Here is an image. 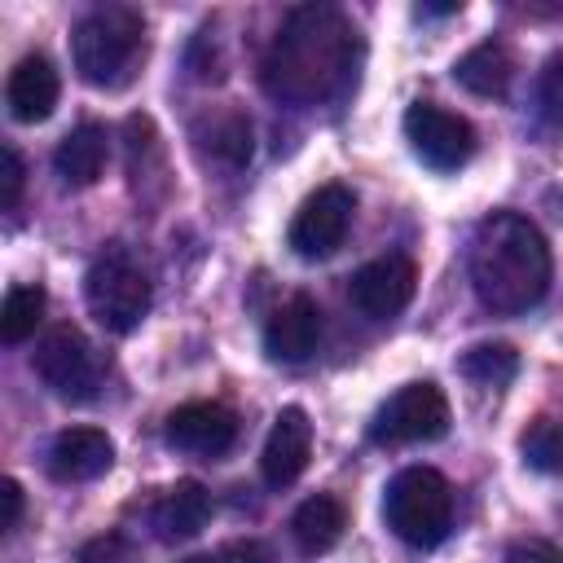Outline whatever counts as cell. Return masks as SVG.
<instances>
[{
  "label": "cell",
  "instance_id": "obj_12",
  "mask_svg": "<svg viewBox=\"0 0 563 563\" xmlns=\"http://www.w3.org/2000/svg\"><path fill=\"white\" fill-rule=\"evenodd\" d=\"M308 457H312V422L299 405H286L273 418V431L264 440L260 475H264L268 488H286L308 471Z\"/></svg>",
  "mask_w": 563,
  "mask_h": 563
},
{
  "label": "cell",
  "instance_id": "obj_23",
  "mask_svg": "<svg viewBox=\"0 0 563 563\" xmlns=\"http://www.w3.org/2000/svg\"><path fill=\"white\" fill-rule=\"evenodd\" d=\"M207 145L220 163L229 167H242L251 158V119L238 114V110H224L211 119V132H207Z\"/></svg>",
  "mask_w": 563,
  "mask_h": 563
},
{
  "label": "cell",
  "instance_id": "obj_14",
  "mask_svg": "<svg viewBox=\"0 0 563 563\" xmlns=\"http://www.w3.org/2000/svg\"><path fill=\"white\" fill-rule=\"evenodd\" d=\"M114 466V440L101 427H66L48 444V475L62 484H88Z\"/></svg>",
  "mask_w": 563,
  "mask_h": 563
},
{
  "label": "cell",
  "instance_id": "obj_10",
  "mask_svg": "<svg viewBox=\"0 0 563 563\" xmlns=\"http://www.w3.org/2000/svg\"><path fill=\"white\" fill-rule=\"evenodd\" d=\"M413 286H418L413 260L400 255V251H387V255H378V260H369V264H361V268L352 273L347 295H352V303H356L365 317L387 321V317L405 312V303L413 299Z\"/></svg>",
  "mask_w": 563,
  "mask_h": 563
},
{
  "label": "cell",
  "instance_id": "obj_21",
  "mask_svg": "<svg viewBox=\"0 0 563 563\" xmlns=\"http://www.w3.org/2000/svg\"><path fill=\"white\" fill-rule=\"evenodd\" d=\"M44 303H48L44 286H31V282L26 286H9V295L0 303V339L4 343L31 339L35 325H40V317H44Z\"/></svg>",
  "mask_w": 563,
  "mask_h": 563
},
{
  "label": "cell",
  "instance_id": "obj_6",
  "mask_svg": "<svg viewBox=\"0 0 563 563\" xmlns=\"http://www.w3.org/2000/svg\"><path fill=\"white\" fill-rule=\"evenodd\" d=\"M31 369H35V378H40L53 396L75 400V405L92 400L97 387H101V356H97V347L84 339V330H75V325L48 330V334L35 343V352H31Z\"/></svg>",
  "mask_w": 563,
  "mask_h": 563
},
{
  "label": "cell",
  "instance_id": "obj_31",
  "mask_svg": "<svg viewBox=\"0 0 563 563\" xmlns=\"http://www.w3.org/2000/svg\"><path fill=\"white\" fill-rule=\"evenodd\" d=\"M180 563H211V559H202V554H194V559H180Z\"/></svg>",
  "mask_w": 563,
  "mask_h": 563
},
{
  "label": "cell",
  "instance_id": "obj_1",
  "mask_svg": "<svg viewBox=\"0 0 563 563\" xmlns=\"http://www.w3.org/2000/svg\"><path fill=\"white\" fill-rule=\"evenodd\" d=\"M356 66V31L334 4H299L282 22L260 62V84L273 101L317 106L334 97Z\"/></svg>",
  "mask_w": 563,
  "mask_h": 563
},
{
  "label": "cell",
  "instance_id": "obj_18",
  "mask_svg": "<svg viewBox=\"0 0 563 563\" xmlns=\"http://www.w3.org/2000/svg\"><path fill=\"white\" fill-rule=\"evenodd\" d=\"M453 79H457L466 92L497 101V97H506V92H510L515 57H510V48H506L501 40H484V44L466 48V53L453 62Z\"/></svg>",
  "mask_w": 563,
  "mask_h": 563
},
{
  "label": "cell",
  "instance_id": "obj_4",
  "mask_svg": "<svg viewBox=\"0 0 563 563\" xmlns=\"http://www.w3.org/2000/svg\"><path fill=\"white\" fill-rule=\"evenodd\" d=\"M383 515H387V528L405 545L431 550L453 528V488H449V479L435 466H405L387 484Z\"/></svg>",
  "mask_w": 563,
  "mask_h": 563
},
{
  "label": "cell",
  "instance_id": "obj_5",
  "mask_svg": "<svg viewBox=\"0 0 563 563\" xmlns=\"http://www.w3.org/2000/svg\"><path fill=\"white\" fill-rule=\"evenodd\" d=\"M84 303L88 312L114 330V334H128L145 321L150 312V277L132 264L128 251H106L92 260V268L84 273Z\"/></svg>",
  "mask_w": 563,
  "mask_h": 563
},
{
  "label": "cell",
  "instance_id": "obj_9",
  "mask_svg": "<svg viewBox=\"0 0 563 563\" xmlns=\"http://www.w3.org/2000/svg\"><path fill=\"white\" fill-rule=\"evenodd\" d=\"M352 211H356V198H352L347 185H321V189H312L299 202L295 220H290V233H286L290 251L299 260H325V255H334L343 246L347 229H352Z\"/></svg>",
  "mask_w": 563,
  "mask_h": 563
},
{
  "label": "cell",
  "instance_id": "obj_28",
  "mask_svg": "<svg viewBox=\"0 0 563 563\" xmlns=\"http://www.w3.org/2000/svg\"><path fill=\"white\" fill-rule=\"evenodd\" d=\"M216 563H277L264 541H229Z\"/></svg>",
  "mask_w": 563,
  "mask_h": 563
},
{
  "label": "cell",
  "instance_id": "obj_26",
  "mask_svg": "<svg viewBox=\"0 0 563 563\" xmlns=\"http://www.w3.org/2000/svg\"><path fill=\"white\" fill-rule=\"evenodd\" d=\"M506 563H563V550L541 541V537H528V541H515L506 550Z\"/></svg>",
  "mask_w": 563,
  "mask_h": 563
},
{
  "label": "cell",
  "instance_id": "obj_15",
  "mask_svg": "<svg viewBox=\"0 0 563 563\" xmlns=\"http://www.w3.org/2000/svg\"><path fill=\"white\" fill-rule=\"evenodd\" d=\"M57 97H62V79L53 70V62L44 53H26L13 70H9V84H4V101H9V114L18 123H44L53 110H57Z\"/></svg>",
  "mask_w": 563,
  "mask_h": 563
},
{
  "label": "cell",
  "instance_id": "obj_25",
  "mask_svg": "<svg viewBox=\"0 0 563 563\" xmlns=\"http://www.w3.org/2000/svg\"><path fill=\"white\" fill-rule=\"evenodd\" d=\"M75 563H132V545H128L119 532H110V537L88 541V545L75 554Z\"/></svg>",
  "mask_w": 563,
  "mask_h": 563
},
{
  "label": "cell",
  "instance_id": "obj_30",
  "mask_svg": "<svg viewBox=\"0 0 563 563\" xmlns=\"http://www.w3.org/2000/svg\"><path fill=\"white\" fill-rule=\"evenodd\" d=\"M444 13H462V4H418V18H444Z\"/></svg>",
  "mask_w": 563,
  "mask_h": 563
},
{
  "label": "cell",
  "instance_id": "obj_7",
  "mask_svg": "<svg viewBox=\"0 0 563 563\" xmlns=\"http://www.w3.org/2000/svg\"><path fill=\"white\" fill-rule=\"evenodd\" d=\"M444 431H449V400L435 383H405L378 405L369 422L374 444H422V440H440Z\"/></svg>",
  "mask_w": 563,
  "mask_h": 563
},
{
  "label": "cell",
  "instance_id": "obj_19",
  "mask_svg": "<svg viewBox=\"0 0 563 563\" xmlns=\"http://www.w3.org/2000/svg\"><path fill=\"white\" fill-rule=\"evenodd\" d=\"M343 528H347V510L330 493H317V497L299 501V510L290 515V537H295L299 554H308V559L334 550L339 537H343Z\"/></svg>",
  "mask_w": 563,
  "mask_h": 563
},
{
  "label": "cell",
  "instance_id": "obj_11",
  "mask_svg": "<svg viewBox=\"0 0 563 563\" xmlns=\"http://www.w3.org/2000/svg\"><path fill=\"white\" fill-rule=\"evenodd\" d=\"M163 435L180 453L216 457V453L233 449V440H238V413L229 405H216V400H189V405H180V409L167 413Z\"/></svg>",
  "mask_w": 563,
  "mask_h": 563
},
{
  "label": "cell",
  "instance_id": "obj_3",
  "mask_svg": "<svg viewBox=\"0 0 563 563\" xmlns=\"http://www.w3.org/2000/svg\"><path fill=\"white\" fill-rule=\"evenodd\" d=\"M145 53V22L128 4H101L75 22L70 57L84 84L92 88H123Z\"/></svg>",
  "mask_w": 563,
  "mask_h": 563
},
{
  "label": "cell",
  "instance_id": "obj_13",
  "mask_svg": "<svg viewBox=\"0 0 563 563\" xmlns=\"http://www.w3.org/2000/svg\"><path fill=\"white\" fill-rule=\"evenodd\" d=\"M321 343V308L312 295H290L286 303H277L264 321V352L273 361H308Z\"/></svg>",
  "mask_w": 563,
  "mask_h": 563
},
{
  "label": "cell",
  "instance_id": "obj_16",
  "mask_svg": "<svg viewBox=\"0 0 563 563\" xmlns=\"http://www.w3.org/2000/svg\"><path fill=\"white\" fill-rule=\"evenodd\" d=\"M211 519V493L198 479H176L158 501H154V532L158 541H194Z\"/></svg>",
  "mask_w": 563,
  "mask_h": 563
},
{
  "label": "cell",
  "instance_id": "obj_20",
  "mask_svg": "<svg viewBox=\"0 0 563 563\" xmlns=\"http://www.w3.org/2000/svg\"><path fill=\"white\" fill-rule=\"evenodd\" d=\"M457 369H462V378H471L479 387H506L519 374V352L510 343H475L462 352Z\"/></svg>",
  "mask_w": 563,
  "mask_h": 563
},
{
  "label": "cell",
  "instance_id": "obj_2",
  "mask_svg": "<svg viewBox=\"0 0 563 563\" xmlns=\"http://www.w3.org/2000/svg\"><path fill=\"white\" fill-rule=\"evenodd\" d=\"M550 246L528 216L493 211L479 220L471 242V286L488 312L515 317L537 308L550 290Z\"/></svg>",
  "mask_w": 563,
  "mask_h": 563
},
{
  "label": "cell",
  "instance_id": "obj_17",
  "mask_svg": "<svg viewBox=\"0 0 563 563\" xmlns=\"http://www.w3.org/2000/svg\"><path fill=\"white\" fill-rule=\"evenodd\" d=\"M106 158H110V136L101 123H79L62 136V145L53 150V172L62 176V185L70 189H84V185H97L101 172H106Z\"/></svg>",
  "mask_w": 563,
  "mask_h": 563
},
{
  "label": "cell",
  "instance_id": "obj_29",
  "mask_svg": "<svg viewBox=\"0 0 563 563\" xmlns=\"http://www.w3.org/2000/svg\"><path fill=\"white\" fill-rule=\"evenodd\" d=\"M0 501H4L0 532H13V528H18V519H22V488H18V479H0Z\"/></svg>",
  "mask_w": 563,
  "mask_h": 563
},
{
  "label": "cell",
  "instance_id": "obj_27",
  "mask_svg": "<svg viewBox=\"0 0 563 563\" xmlns=\"http://www.w3.org/2000/svg\"><path fill=\"white\" fill-rule=\"evenodd\" d=\"M0 180H4L0 207H4V211H13V207H18V198H22V180H26V167H22V158H18V150H13V145L4 150V176H0Z\"/></svg>",
  "mask_w": 563,
  "mask_h": 563
},
{
  "label": "cell",
  "instance_id": "obj_8",
  "mask_svg": "<svg viewBox=\"0 0 563 563\" xmlns=\"http://www.w3.org/2000/svg\"><path fill=\"white\" fill-rule=\"evenodd\" d=\"M405 141L431 172H457L475 154V128L435 101H413L405 110Z\"/></svg>",
  "mask_w": 563,
  "mask_h": 563
},
{
  "label": "cell",
  "instance_id": "obj_24",
  "mask_svg": "<svg viewBox=\"0 0 563 563\" xmlns=\"http://www.w3.org/2000/svg\"><path fill=\"white\" fill-rule=\"evenodd\" d=\"M537 106L541 114L563 128V53H550L545 66H541V79H537Z\"/></svg>",
  "mask_w": 563,
  "mask_h": 563
},
{
  "label": "cell",
  "instance_id": "obj_22",
  "mask_svg": "<svg viewBox=\"0 0 563 563\" xmlns=\"http://www.w3.org/2000/svg\"><path fill=\"white\" fill-rule=\"evenodd\" d=\"M519 453H523V462H528L532 471H541V475H563V422L537 418V422L523 431Z\"/></svg>",
  "mask_w": 563,
  "mask_h": 563
}]
</instances>
